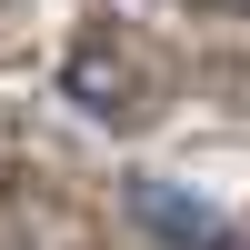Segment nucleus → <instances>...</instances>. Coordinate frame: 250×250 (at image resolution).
Here are the masks:
<instances>
[{
	"label": "nucleus",
	"mask_w": 250,
	"mask_h": 250,
	"mask_svg": "<svg viewBox=\"0 0 250 250\" xmlns=\"http://www.w3.org/2000/svg\"><path fill=\"white\" fill-rule=\"evenodd\" d=\"M130 220H140V230H160V240H220V230H230L220 210H200V200L170 190V180H140V190H130Z\"/></svg>",
	"instance_id": "obj_1"
}]
</instances>
